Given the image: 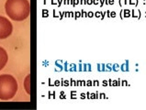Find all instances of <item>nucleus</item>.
Segmentation results:
<instances>
[{"label":"nucleus","mask_w":146,"mask_h":110,"mask_svg":"<svg viewBox=\"0 0 146 110\" xmlns=\"http://www.w3.org/2000/svg\"><path fill=\"white\" fill-rule=\"evenodd\" d=\"M94 3L95 4H98V0H94Z\"/></svg>","instance_id":"f8f14e48"},{"label":"nucleus","mask_w":146,"mask_h":110,"mask_svg":"<svg viewBox=\"0 0 146 110\" xmlns=\"http://www.w3.org/2000/svg\"><path fill=\"white\" fill-rule=\"evenodd\" d=\"M96 16H97V17H100V16H101V13H100V12H98V13L96 14Z\"/></svg>","instance_id":"0eeeda50"},{"label":"nucleus","mask_w":146,"mask_h":110,"mask_svg":"<svg viewBox=\"0 0 146 110\" xmlns=\"http://www.w3.org/2000/svg\"><path fill=\"white\" fill-rule=\"evenodd\" d=\"M132 3L136 4V3H137V0H131V4H132Z\"/></svg>","instance_id":"6e6552de"},{"label":"nucleus","mask_w":146,"mask_h":110,"mask_svg":"<svg viewBox=\"0 0 146 110\" xmlns=\"http://www.w3.org/2000/svg\"><path fill=\"white\" fill-rule=\"evenodd\" d=\"M13 32V25L9 19L0 16V40H5Z\"/></svg>","instance_id":"7ed1b4c3"},{"label":"nucleus","mask_w":146,"mask_h":110,"mask_svg":"<svg viewBox=\"0 0 146 110\" xmlns=\"http://www.w3.org/2000/svg\"><path fill=\"white\" fill-rule=\"evenodd\" d=\"M18 91V82L11 74L0 75V100L12 99Z\"/></svg>","instance_id":"f03ea898"},{"label":"nucleus","mask_w":146,"mask_h":110,"mask_svg":"<svg viewBox=\"0 0 146 110\" xmlns=\"http://www.w3.org/2000/svg\"><path fill=\"white\" fill-rule=\"evenodd\" d=\"M5 10L10 19L23 21L31 14V5L29 0H7Z\"/></svg>","instance_id":"f257e3e1"},{"label":"nucleus","mask_w":146,"mask_h":110,"mask_svg":"<svg viewBox=\"0 0 146 110\" xmlns=\"http://www.w3.org/2000/svg\"><path fill=\"white\" fill-rule=\"evenodd\" d=\"M119 68V65H114V67H113V70H114V71H117V70H118Z\"/></svg>","instance_id":"423d86ee"},{"label":"nucleus","mask_w":146,"mask_h":110,"mask_svg":"<svg viewBox=\"0 0 146 110\" xmlns=\"http://www.w3.org/2000/svg\"><path fill=\"white\" fill-rule=\"evenodd\" d=\"M110 16H111V17H115V16H116V14L114 13V12H112V13H111V15H110Z\"/></svg>","instance_id":"1a4fd4ad"},{"label":"nucleus","mask_w":146,"mask_h":110,"mask_svg":"<svg viewBox=\"0 0 146 110\" xmlns=\"http://www.w3.org/2000/svg\"><path fill=\"white\" fill-rule=\"evenodd\" d=\"M7 61H8V55L7 50L0 46V71L3 68H5V66L7 63Z\"/></svg>","instance_id":"20e7f679"},{"label":"nucleus","mask_w":146,"mask_h":110,"mask_svg":"<svg viewBox=\"0 0 146 110\" xmlns=\"http://www.w3.org/2000/svg\"><path fill=\"white\" fill-rule=\"evenodd\" d=\"M125 2V0H120V4H123Z\"/></svg>","instance_id":"ddd939ff"},{"label":"nucleus","mask_w":146,"mask_h":110,"mask_svg":"<svg viewBox=\"0 0 146 110\" xmlns=\"http://www.w3.org/2000/svg\"><path fill=\"white\" fill-rule=\"evenodd\" d=\"M87 3H88V4H92V0H87Z\"/></svg>","instance_id":"9d476101"},{"label":"nucleus","mask_w":146,"mask_h":110,"mask_svg":"<svg viewBox=\"0 0 146 110\" xmlns=\"http://www.w3.org/2000/svg\"><path fill=\"white\" fill-rule=\"evenodd\" d=\"M95 83V84H96V85H98V81H97V82H95V83Z\"/></svg>","instance_id":"4468645a"},{"label":"nucleus","mask_w":146,"mask_h":110,"mask_svg":"<svg viewBox=\"0 0 146 110\" xmlns=\"http://www.w3.org/2000/svg\"><path fill=\"white\" fill-rule=\"evenodd\" d=\"M114 3V0H110V4H113Z\"/></svg>","instance_id":"9b49d317"},{"label":"nucleus","mask_w":146,"mask_h":110,"mask_svg":"<svg viewBox=\"0 0 146 110\" xmlns=\"http://www.w3.org/2000/svg\"><path fill=\"white\" fill-rule=\"evenodd\" d=\"M24 88L28 95H31V75H27L24 80Z\"/></svg>","instance_id":"39448f33"}]
</instances>
